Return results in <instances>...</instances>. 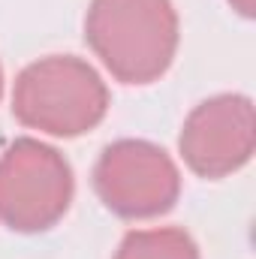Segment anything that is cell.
Listing matches in <instances>:
<instances>
[{
	"instance_id": "6da1fadb",
	"label": "cell",
	"mask_w": 256,
	"mask_h": 259,
	"mask_svg": "<svg viewBox=\"0 0 256 259\" xmlns=\"http://www.w3.org/2000/svg\"><path fill=\"white\" fill-rule=\"evenodd\" d=\"M84 39L124 84H151L175 61L178 12L172 0H91Z\"/></svg>"
},
{
	"instance_id": "7a4b0ae2",
	"label": "cell",
	"mask_w": 256,
	"mask_h": 259,
	"mask_svg": "<svg viewBox=\"0 0 256 259\" xmlns=\"http://www.w3.org/2000/svg\"><path fill=\"white\" fill-rule=\"evenodd\" d=\"M109 112V88L88 61L52 55L24 66L12 88V115L30 130L72 139Z\"/></svg>"
},
{
	"instance_id": "3957f363",
	"label": "cell",
	"mask_w": 256,
	"mask_h": 259,
	"mask_svg": "<svg viewBox=\"0 0 256 259\" xmlns=\"http://www.w3.org/2000/svg\"><path fill=\"white\" fill-rule=\"evenodd\" d=\"M66 157L36 139H18L0 154V223L15 232L52 229L72 202Z\"/></svg>"
},
{
	"instance_id": "277c9868",
	"label": "cell",
	"mask_w": 256,
	"mask_h": 259,
	"mask_svg": "<svg viewBox=\"0 0 256 259\" xmlns=\"http://www.w3.org/2000/svg\"><path fill=\"white\" fill-rule=\"evenodd\" d=\"M97 196L121 217L166 214L181 193V172L175 160L154 142L121 139L109 145L94 169Z\"/></svg>"
},
{
	"instance_id": "5b68a950",
	"label": "cell",
	"mask_w": 256,
	"mask_h": 259,
	"mask_svg": "<svg viewBox=\"0 0 256 259\" xmlns=\"http://www.w3.org/2000/svg\"><path fill=\"white\" fill-rule=\"evenodd\" d=\"M256 145L253 103L244 94H220L199 103L181 127V157L199 178L238 172Z\"/></svg>"
},
{
	"instance_id": "8992f818",
	"label": "cell",
	"mask_w": 256,
	"mask_h": 259,
	"mask_svg": "<svg viewBox=\"0 0 256 259\" xmlns=\"http://www.w3.org/2000/svg\"><path fill=\"white\" fill-rule=\"evenodd\" d=\"M115 259H199V247L184 229H133L124 235Z\"/></svg>"
},
{
	"instance_id": "52a82bcc",
	"label": "cell",
	"mask_w": 256,
	"mask_h": 259,
	"mask_svg": "<svg viewBox=\"0 0 256 259\" xmlns=\"http://www.w3.org/2000/svg\"><path fill=\"white\" fill-rule=\"evenodd\" d=\"M232 3V9L238 12V15H244V18H253L256 15V0H229Z\"/></svg>"
},
{
	"instance_id": "ba28073f",
	"label": "cell",
	"mask_w": 256,
	"mask_h": 259,
	"mask_svg": "<svg viewBox=\"0 0 256 259\" xmlns=\"http://www.w3.org/2000/svg\"><path fill=\"white\" fill-rule=\"evenodd\" d=\"M0 97H3V66H0Z\"/></svg>"
}]
</instances>
